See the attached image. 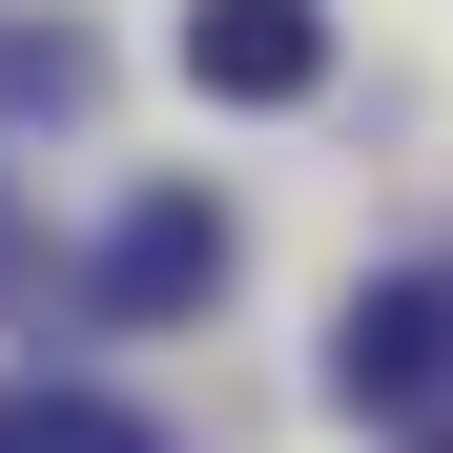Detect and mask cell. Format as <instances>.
<instances>
[{
	"mask_svg": "<svg viewBox=\"0 0 453 453\" xmlns=\"http://www.w3.org/2000/svg\"><path fill=\"white\" fill-rule=\"evenodd\" d=\"M412 453H453V433H412Z\"/></svg>",
	"mask_w": 453,
	"mask_h": 453,
	"instance_id": "cell-6",
	"label": "cell"
},
{
	"mask_svg": "<svg viewBox=\"0 0 453 453\" xmlns=\"http://www.w3.org/2000/svg\"><path fill=\"white\" fill-rule=\"evenodd\" d=\"M83 83H104V62L62 42V21H21V42H0V104H83Z\"/></svg>",
	"mask_w": 453,
	"mask_h": 453,
	"instance_id": "cell-5",
	"label": "cell"
},
{
	"mask_svg": "<svg viewBox=\"0 0 453 453\" xmlns=\"http://www.w3.org/2000/svg\"><path fill=\"white\" fill-rule=\"evenodd\" d=\"M186 83L206 104H310L330 83V0H186Z\"/></svg>",
	"mask_w": 453,
	"mask_h": 453,
	"instance_id": "cell-2",
	"label": "cell"
},
{
	"mask_svg": "<svg viewBox=\"0 0 453 453\" xmlns=\"http://www.w3.org/2000/svg\"><path fill=\"white\" fill-rule=\"evenodd\" d=\"M330 392H350L371 433H453V288H433V268H392V288L330 310Z\"/></svg>",
	"mask_w": 453,
	"mask_h": 453,
	"instance_id": "cell-1",
	"label": "cell"
},
{
	"mask_svg": "<svg viewBox=\"0 0 453 453\" xmlns=\"http://www.w3.org/2000/svg\"><path fill=\"white\" fill-rule=\"evenodd\" d=\"M0 453H165V412H124V392H62V371H21V392H0Z\"/></svg>",
	"mask_w": 453,
	"mask_h": 453,
	"instance_id": "cell-4",
	"label": "cell"
},
{
	"mask_svg": "<svg viewBox=\"0 0 453 453\" xmlns=\"http://www.w3.org/2000/svg\"><path fill=\"white\" fill-rule=\"evenodd\" d=\"M206 288H226V206H206V186H165V206H124V226H104V310H124V330L206 310Z\"/></svg>",
	"mask_w": 453,
	"mask_h": 453,
	"instance_id": "cell-3",
	"label": "cell"
}]
</instances>
